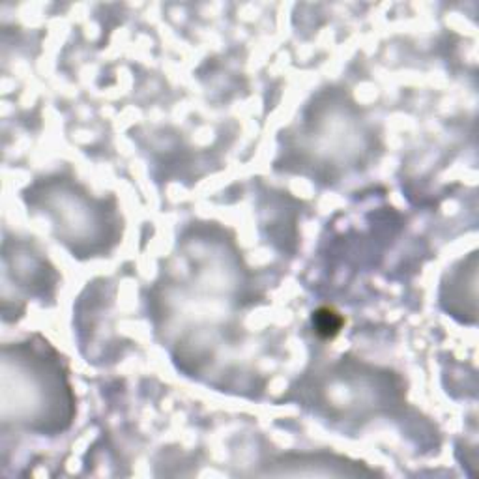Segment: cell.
<instances>
[{
  "label": "cell",
  "instance_id": "cell-1",
  "mask_svg": "<svg viewBox=\"0 0 479 479\" xmlns=\"http://www.w3.org/2000/svg\"><path fill=\"white\" fill-rule=\"evenodd\" d=\"M313 324H315L316 333H321L324 337H333L339 331L343 324V318L337 315L336 311H331L328 307L321 309V311H316L315 316H313Z\"/></svg>",
  "mask_w": 479,
  "mask_h": 479
}]
</instances>
